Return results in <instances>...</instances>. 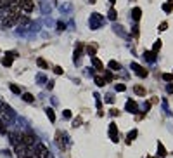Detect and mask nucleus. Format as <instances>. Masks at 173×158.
Here are the masks:
<instances>
[{
    "instance_id": "nucleus-12",
    "label": "nucleus",
    "mask_w": 173,
    "mask_h": 158,
    "mask_svg": "<svg viewBox=\"0 0 173 158\" xmlns=\"http://www.w3.org/2000/svg\"><path fill=\"white\" fill-rule=\"evenodd\" d=\"M144 57H146L149 63H154V61H156V54H154V52H149V50L144 52Z\"/></svg>"
},
{
    "instance_id": "nucleus-5",
    "label": "nucleus",
    "mask_w": 173,
    "mask_h": 158,
    "mask_svg": "<svg viewBox=\"0 0 173 158\" xmlns=\"http://www.w3.org/2000/svg\"><path fill=\"white\" fill-rule=\"evenodd\" d=\"M19 7H21V10H24V12H31L33 7H35V2H33V0H21V2H19Z\"/></svg>"
},
{
    "instance_id": "nucleus-36",
    "label": "nucleus",
    "mask_w": 173,
    "mask_h": 158,
    "mask_svg": "<svg viewBox=\"0 0 173 158\" xmlns=\"http://www.w3.org/2000/svg\"><path fill=\"white\" fill-rule=\"evenodd\" d=\"M149 110H151V103H144V111L147 113Z\"/></svg>"
},
{
    "instance_id": "nucleus-35",
    "label": "nucleus",
    "mask_w": 173,
    "mask_h": 158,
    "mask_svg": "<svg viewBox=\"0 0 173 158\" xmlns=\"http://www.w3.org/2000/svg\"><path fill=\"white\" fill-rule=\"evenodd\" d=\"M5 132H7V129L3 127V122L0 120V134H5Z\"/></svg>"
},
{
    "instance_id": "nucleus-27",
    "label": "nucleus",
    "mask_w": 173,
    "mask_h": 158,
    "mask_svg": "<svg viewBox=\"0 0 173 158\" xmlns=\"http://www.w3.org/2000/svg\"><path fill=\"white\" fill-rule=\"evenodd\" d=\"M163 80H165V82H173V73H165V75H163Z\"/></svg>"
},
{
    "instance_id": "nucleus-7",
    "label": "nucleus",
    "mask_w": 173,
    "mask_h": 158,
    "mask_svg": "<svg viewBox=\"0 0 173 158\" xmlns=\"http://www.w3.org/2000/svg\"><path fill=\"white\" fill-rule=\"evenodd\" d=\"M16 23H17L16 19H10V17H2V28H3V30H7V28H12Z\"/></svg>"
},
{
    "instance_id": "nucleus-8",
    "label": "nucleus",
    "mask_w": 173,
    "mask_h": 158,
    "mask_svg": "<svg viewBox=\"0 0 173 158\" xmlns=\"http://www.w3.org/2000/svg\"><path fill=\"white\" fill-rule=\"evenodd\" d=\"M125 108H127V111H130V113H137V111H139V104H137L135 101H127Z\"/></svg>"
},
{
    "instance_id": "nucleus-30",
    "label": "nucleus",
    "mask_w": 173,
    "mask_h": 158,
    "mask_svg": "<svg viewBox=\"0 0 173 158\" xmlns=\"http://www.w3.org/2000/svg\"><path fill=\"white\" fill-rule=\"evenodd\" d=\"M159 49H161V40H158V42H156V43H154V47H152V52H154V54H156V52H158V50H159Z\"/></svg>"
},
{
    "instance_id": "nucleus-42",
    "label": "nucleus",
    "mask_w": 173,
    "mask_h": 158,
    "mask_svg": "<svg viewBox=\"0 0 173 158\" xmlns=\"http://www.w3.org/2000/svg\"><path fill=\"white\" fill-rule=\"evenodd\" d=\"M54 83H55V82H52V80H50V82L47 83V87H49V89H52V87H54Z\"/></svg>"
},
{
    "instance_id": "nucleus-23",
    "label": "nucleus",
    "mask_w": 173,
    "mask_h": 158,
    "mask_svg": "<svg viewBox=\"0 0 173 158\" xmlns=\"http://www.w3.org/2000/svg\"><path fill=\"white\" fill-rule=\"evenodd\" d=\"M36 64H38L40 68H43V70H45V68H49V64H47V63H45L42 57H38V59H36Z\"/></svg>"
},
{
    "instance_id": "nucleus-3",
    "label": "nucleus",
    "mask_w": 173,
    "mask_h": 158,
    "mask_svg": "<svg viewBox=\"0 0 173 158\" xmlns=\"http://www.w3.org/2000/svg\"><path fill=\"white\" fill-rule=\"evenodd\" d=\"M33 153H35V158H50L47 146H45V144H42V143H38V144L33 148Z\"/></svg>"
},
{
    "instance_id": "nucleus-13",
    "label": "nucleus",
    "mask_w": 173,
    "mask_h": 158,
    "mask_svg": "<svg viewBox=\"0 0 173 158\" xmlns=\"http://www.w3.org/2000/svg\"><path fill=\"white\" fill-rule=\"evenodd\" d=\"M133 92H135L137 96H146V87H142V85H135V87H133Z\"/></svg>"
},
{
    "instance_id": "nucleus-32",
    "label": "nucleus",
    "mask_w": 173,
    "mask_h": 158,
    "mask_svg": "<svg viewBox=\"0 0 173 158\" xmlns=\"http://www.w3.org/2000/svg\"><path fill=\"white\" fill-rule=\"evenodd\" d=\"M62 71H64V70H62L61 66H55V68H54V73H55V75H62Z\"/></svg>"
},
{
    "instance_id": "nucleus-9",
    "label": "nucleus",
    "mask_w": 173,
    "mask_h": 158,
    "mask_svg": "<svg viewBox=\"0 0 173 158\" xmlns=\"http://www.w3.org/2000/svg\"><path fill=\"white\" fill-rule=\"evenodd\" d=\"M81 52H83V43H78V45H76V49H75V63H80Z\"/></svg>"
},
{
    "instance_id": "nucleus-19",
    "label": "nucleus",
    "mask_w": 173,
    "mask_h": 158,
    "mask_svg": "<svg viewBox=\"0 0 173 158\" xmlns=\"http://www.w3.org/2000/svg\"><path fill=\"white\" fill-rule=\"evenodd\" d=\"M45 111H47V117H49V120H50V122H55V113H54V110H52V108H47Z\"/></svg>"
},
{
    "instance_id": "nucleus-26",
    "label": "nucleus",
    "mask_w": 173,
    "mask_h": 158,
    "mask_svg": "<svg viewBox=\"0 0 173 158\" xmlns=\"http://www.w3.org/2000/svg\"><path fill=\"white\" fill-rule=\"evenodd\" d=\"M9 87H10V90H12V92H14V94H21V89H19V87H17V85H16V83H10V85H9Z\"/></svg>"
},
{
    "instance_id": "nucleus-15",
    "label": "nucleus",
    "mask_w": 173,
    "mask_h": 158,
    "mask_svg": "<svg viewBox=\"0 0 173 158\" xmlns=\"http://www.w3.org/2000/svg\"><path fill=\"white\" fill-rule=\"evenodd\" d=\"M94 82H95L99 87H104V85H106V80H104V77H99V75H95V77H94Z\"/></svg>"
},
{
    "instance_id": "nucleus-4",
    "label": "nucleus",
    "mask_w": 173,
    "mask_h": 158,
    "mask_svg": "<svg viewBox=\"0 0 173 158\" xmlns=\"http://www.w3.org/2000/svg\"><path fill=\"white\" fill-rule=\"evenodd\" d=\"M109 137H111L113 143H118V141H120V132H118V127H116L114 122L109 124Z\"/></svg>"
},
{
    "instance_id": "nucleus-21",
    "label": "nucleus",
    "mask_w": 173,
    "mask_h": 158,
    "mask_svg": "<svg viewBox=\"0 0 173 158\" xmlns=\"http://www.w3.org/2000/svg\"><path fill=\"white\" fill-rule=\"evenodd\" d=\"M23 99H24L26 103H33V101H35V97H33L29 92H24V94H23Z\"/></svg>"
},
{
    "instance_id": "nucleus-38",
    "label": "nucleus",
    "mask_w": 173,
    "mask_h": 158,
    "mask_svg": "<svg viewBox=\"0 0 173 158\" xmlns=\"http://www.w3.org/2000/svg\"><path fill=\"white\" fill-rule=\"evenodd\" d=\"M80 124H81V120H80V118H76V120L73 122V127H80Z\"/></svg>"
},
{
    "instance_id": "nucleus-44",
    "label": "nucleus",
    "mask_w": 173,
    "mask_h": 158,
    "mask_svg": "<svg viewBox=\"0 0 173 158\" xmlns=\"http://www.w3.org/2000/svg\"><path fill=\"white\" fill-rule=\"evenodd\" d=\"M109 2H111V3H114V2H116V0H109Z\"/></svg>"
},
{
    "instance_id": "nucleus-20",
    "label": "nucleus",
    "mask_w": 173,
    "mask_h": 158,
    "mask_svg": "<svg viewBox=\"0 0 173 158\" xmlns=\"http://www.w3.org/2000/svg\"><path fill=\"white\" fill-rule=\"evenodd\" d=\"M158 155L163 158V157H166V150H165V146L161 144V143H158Z\"/></svg>"
},
{
    "instance_id": "nucleus-17",
    "label": "nucleus",
    "mask_w": 173,
    "mask_h": 158,
    "mask_svg": "<svg viewBox=\"0 0 173 158\" xmlns=\"http://www.w3.org/2000/svg\"><path fill=\"white\" fill-rule=\"evenodd\" d=\"M137 137V130H132V132H128V136H127V144H132V141Z\"/></svg>"
},
{
    "instance_id": "nucleus-22",
    "label": "nucleus",
    "mask_w": 173,
    "mask_h": 158,
    "mask_svg": "<svg viewBox=\"0 0 173 158\" xmlns=\"http://www.w3.org/2000/svg\"><path fill=\"white\" fill-rule=\"evenodd\" d=\"M104 80H106V83H107V82H113V75H111V71L104 70Z\"/></svg>"
},
{
    "instance_id": "nucleus-25",
    "label": "nucleus",
    "mask_w": 173,
    "mask_h": 158,
    "mask_svg": "<svg viewBox=\"0 0 173 158\" xmlns=\"http://www.w3.org/2000/svg\"><path fill=\"white\" fill-rule=\"evenodd\" d=\"M10 2H12V0H0V10H3V9H7Z\"/></svg>"
},
{
    "instance_id": "nucleus-14",
    "label": "nucleus",
    "mask_w": 173,
    "mask_h": 158,
    "mask_svg": "<svg viewBox=\"0 0 173 158\" xmlns=\"http://www.w3.org/2000/svg\"><path fill=\"white\" fill-rule=\"evenodd\" d=\"M140 16H142V10H140L139 7H135V9L132 10V17H133L135 21H139V19H140Z\"/></svg>"
},
{
    "instance_id": "nucleus-11",
    "label": "nucleus",
    "mask_w": 173,
    "mask_h": 158,
    "mask_svg": "<svg viewBox=\"0 0 173 158\" xmlns=\"http://www.w3.org/2000/svg\"><path fill=\"white\" fill-rule=\"evenodd\" d=\"M95 52H97V45H95V43H92V45H88V47H87V54H88L90 57H94V56H95Z\"/></svg>"
},
{
    "instance_id": "nucleus-39",
    "label": "nucleus",
    "mask_w": 173,
    "mask_h": 158,
    "mask_svg": "<svg viewBox=\"0 0 173 158\" xmlns=\"http://www.w3.org/2000/svg\"><path fill=\"white\" fill-rule=\"evenodd\" d=\"M106 101H107V103H113V101H114V97L109 94V96H106Z\"/></svg>"
},
{
    "instance_id": "nucleus-28",
    "label": "nucleus",
    "mask_w": 173,
    "mask_h": 158,
    "mask_svg": "<svg viewBox=\"0 0 173 158\" xmlns=\"http://www.w3.org/2000/svg\"><path fill=\"white\" fill-rule=\"evenodd\" d=\"M2 64H3V66H10V64H12V57H3V59H2Z\"/></svg>"
},
{
    "instance_id": "nucleus-24",
    "label": "nucleus",
    "mask_w": 173,
    "mask_h": 158,
    "mask_svg": "<svg viewBox=\"0 0 173 158\" xmlns=\"http://www.w3.org/2000/svg\"><path fill=\"white\" fill-rule=\"evenodd\" d=\"M114 89H116V92H125V90H127V85H125V83H116Z\"/></svg>"
},
{
    "instance_id": "nucleus-45",
    "label": "nucleus",
    "mask_w": 173,
    "mask_h": 158,
    "mask_svg": "<svg viewBox=\"0 0 173 158\" xmlns=\"http://www.w3.org/2000/svg\"><path fill=\"white\" fill-rule=\"evenodd\" d=\"M149 158H152V157H149Z\"/></svg>"
},
{
    "instance_id": "nucleus-41",
    "label": "nucleus",
    "mask_w": 173,
    "mask_h": 158,
    "mask_svg": "<svg viewBox=\"0 0 173 158\" xmlns=\"http://www.w3.org/2000/svg\"><path fill=\"white\" fill-rule=\"evenodd\" d=\"M38 82H45V77H43V75H38Z\"/></svg>"
},
{
    "instance_id": "nucleus-1",
    "label": "nucleus",
    "mask_w": 173,
    "mask_h": 158,
    "mask_svg": "<svg viewBox=\"0 0 173 158\" xmlns=\"http://www.w3.org/2000/svg\"><path fill=\"white\" fill-rule=\"evenodd\" d=\"M0 120L3 122V125H9V124H12V120H14V113H12L10 106H7L5 103L0 104Z\"/></svg>"
},
{
    "instance_id": "nucleus-37",
    "label": "nucleus",
    "mask_w": 173,
    "mask_h": 158,
    "mask_svg": "<svg viewBox=\"0 0 173 158\" xmlns=\"http://www.w3.org/2000/svg\"><path fill=\"white\" fill-rule=\"evenodd\" d=\"M62 115H64V118H71V111H69V110H64Z\"/></svg>"
},
{
    "instance_id": "nucleus-33",
    "label": "nucleus",
    "mask_w": 173,
    "mask_h": 158,
    "mask_svg": "<svg viewBox=\"0 0 173 158\" xmlns=\"http://www.w3.org/2000/svg\"><path fill=\"white\" fill-rule=\"evenodd\" d=\"M57 30H59V31H62V30H66V24L59 21V23H57Z\"/></svg>"
},
{
    "instance_id": "nucleus-18",
    "label": "nucleus",
    "mask_w": 173,
    "mask_h": 158,
    "mask_svg": "<svg viewBox=\"0 0 173 158\" xmlns=\"http://www.w3.org/2000/svg\"><path fill=\"white\" fill-rule=\"evenodd\" d=\"M109 68H111L113 71H118V70H121V64L116 63V61H109Z\"/></svg>"
},
{
    "instance_id": "nucleus-40",
    "label": "nucleus",
    "mask_w": 173,
    "mask_h": 158,
    "mask_svg": "<svg viewBox=\"0 0 173 158\" xmlns=\"http://www.w3.org/2000/svg\"><path fill=\"white\" fill-rule=\"evenodd\" d=\"M166 90H168L170 94H173V83H168V87H166Z\"/></svg>"
},
{
    "instance_id": "nucleus-31",
    "label": "nucleus",
    "mask_w": 173,
    "mask_h": 158,
    "mask_svg": "<svg viewBox=\"0 0 173 158\" xmlns=\"http://www.w3.org/2000/svg\"><path fill=\"white\" fill-rule=\"evenodd\" d=\"M109 19H111V21L116 19V10H114V9H109Z\"/></svg>"
},
{
    "instance_id": "nucleus-34",
    "label": "nucleus",
    "mask_w": 173,
    "mask_h": 158,
    "mask_svg": "<svg viewBox=\"0 0 173 158\" xmlns=\"http://www.w3.org/2000/svg\"><path fill=\"white\" fill-rule=\"evenodd\" d=\"M166 28H168V23H161L159 24V31H165Z\"/></svg>"
},
{
    "instance_id": "nucleus-6",
    "label": "nucleus",
    "mask_w": 173,
    "mask_h": 158,
    "mask_svg": "<svg viewBox=\"0 0 173 158\" xmlns=\"http://www.w3.org/2000/svg\"><path fill=\"white\" fill-rule=\"evenodd\" d=\"M132 70H133L139 77H142V78L147 77V70H144V68H142L140 64H137V63H132Z\"/></svg>"
},
{
    "instance_id": "nucleus-10",
    "label": "nucleus",
    "mask_w": 173,
    "mask_h": 158,
    "mask_svg": "<svg viewBox=\"0 0 173 158\" xmlns=\"http://www.w3.org/2000/svg\"><path fill=\"white\" fill-rule=\"evenodd\" d=\"M90 61H92V64H94V68H95V70L104 71V64L99 61V57H95V56H94V57H90Z\"/></svg>"
},
{
    "instance_id": "nucleus-2",
    "label": "nucleus",
    "mask_w": 173,
    "mask_h": 158,
    "mask_svg": "<svg viewBox=\"0 0 173 158\" xmlns=\"http://www.w3.org/2000/svg\"><path fill=\"white\" fill-rule=\"evenodd\" d=\"M102 23H104L102 16H101L99 12H92V16H90V21H88L90 28H92V30H99V28L102 26Z\"/></svg>"
},
{
    "instance_id": "nucleus-43",
    "label": "nucleus",
    "mask_w": 173,
    "mask_h": 158,
    "mask_svg": "<svg viewBox=\"0 0 173 158\" xmlns=\"http://www.w3.org/2000/svg\"><path fill=\"white\" fill-rule=\"evenodd\" d=\"M88 2H90V3H95V2H97V0H88Z\"/></svg>"
},
{
    "instance_id": "nucleus-29",
    "label": "nucleus",
    "mask_w": 173,
    "mask_h": 158,
    "mask_svg": "<svg viewBox=\"0 0 173 158\" xmlns=\"http://www.w3.org/2000/svg\"><path fill=\"white\" fill-rule=\"evenodd\" d=\"M172 3H173V0L172 2H170V3H165V5H163V10H165V12H172Z\"/></svg>"
},
{
    "instance_id": "nucleus-16",
    "label": "nucleus",
    "mask_w": 173,
    "mask_h": 158,
    "mask_svg": "<svg viewBox=\"0 0 173 158\" xmlns=\"http://www.w3.org/2000/svg\"><path fill=\"white\" fill-rule=\"evenodd\" d=\"M55 137H57V146H59L61 150H64V141H62L64 134H62V132H57V136H55Z\"/></svg>"
}]
</instances>
